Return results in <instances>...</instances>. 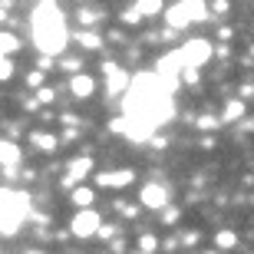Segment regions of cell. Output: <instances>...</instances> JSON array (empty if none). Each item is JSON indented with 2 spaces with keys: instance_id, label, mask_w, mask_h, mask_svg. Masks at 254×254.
<instances>
[{
  "instance_id": "obj_1",
  "label": "cell",
  "mask_w": 254,
  "mask_h": 254,
  "mask_svg": "<svg viewBox=\"0 0 254 254\" xmlns=\"http://www.w3.org/2000/svg\"><path fill=\"white\" fill-rule=\"evenodd\" d=\"M30 37L40 57H63L69 47V30H66V13L57 0H40L30 13Z\"/></svg>"
},
{
  "instance_id": "obj_2",
  "label": "cell",
  "mask_w": 254,
  "mask_h": 254,
  "mask_svg": "<svg viewBox=\"0 0 254 254\" xmlns=\"http://www.w3.org/2000/svg\"><path fill=\"white\" fill-rule=\"evenodd\" d=\"M33 215L30 195L17 189H0V235H17L20 225Z\"/></svg>"
},
{
  "instance_id": "obj_3",
  "label": "cell",
  "mask_w": 254,
  "mask_h": 254,
  "mask_svg": "<svg viewBox=\"0 0 254 254\" xmlns=\"http://www.w3.org/2000/svg\"><path fill=\"white\" fill-rule=\"evenodd\" d=\"M208 3L205 0H182L175 7H165V27L169 30H185L191 23H205L208 20Z\"/></svg>"
},
{
  "instance_id": "obj_4",
  "label": "cell",
  "mask_w": 254,
  "mask_h": 254,
  "mask_svg": "<svg viewBox=\"0 0 254 254\" xmlns=\"http://www.w3.org/2000/svg\"><path fill=\"white\" fill-rule=\"evenodd\" d=\"M99 228H103V218L96 208H79L69 221V235L73 238H96L99 235Z\"/></svg>"
},
{
  "instance_id": "obj_5",
  "label": "cell",
  "mask_w": 254,
  "mask_h": 254,
  "mask_svg": "<svg viewBox=\"0 0 254 254\" xmlns=\"http://www.w3.org/2000/svg\"><path fill=\"white\" fill-rule=\"evenodd\" d=\"M179 53H182V60H185V66H191V69H201V66L211 60V43L208 40H201V37H195V40H185L179 47Z\"/></svg>"
},
{
  "instance_id": "obj_6",
  "label": "cell",
  "mask_w": 254,
  "mask_h": 254,
  "mask_svg": "<svg viewBox=\"0 0 254 254\" xmlns=\"http://www.w3.org/2000/svg\"><path fill=\"white\" fill-rule=\"evenodd\" d=\"M93 172H96L93 155H76V159L69 162V165H66V175H63V182H60V185L73 191L76 185H79V182H86L89 175H93Z\"/></svg>"
},
{
  "instance_id": "obj_7",
  "label": "cell",
  "mask_w": 254,
  "mask_h": 254,
  "mask_svg": "<svg viewBox=\"0 0 254 254\" xmlns=\"http://www.w3.org/2000/svg\"><path fill=\"white\" fill-rule=\"evenodd\" d=\"M106 73V89H109V96H126L129 93V86H132V76L126 73L119 63H113V60H106L103 66H99Z\"/></svg>"
},
{
  "instance_id": "obj_8",
  "label": "cell",
  "mask_w": 254,
  "mask_h": 254,
  "mask_svg": "<svg viewBox=\"0 0 254 254\" xmlns=\"http://www.w3.org/2000/svg\"><path fill=\"white\" fill-rule=\"evenodd\" d=\"M139 201H142V208H152V211H165V208L172 205V195H169V189H165L162 182H149V185H142Z\"/></svg>"
},
{
  "instance_id": "obj_9",
  "label": "cell",
  "mask_w": 254,
  "mask_h": 254,
  "mask_svg": "<svg viewBox=\"0 0 254 254\" xmlns=\"http://www.w3.org/2000/svg\"><path fill=\"white\" fill-rule=\"evenodd\" d=\"M20 162H23V152H20V145L13 139H0V169H3V175L7 179H13L17 175V169H20Z\"/></svg>"
},
{
  "instance_id": "obj_10",
  "label": "cell",
  "mask_w": 254,
  "mask_h": 254,
  "mask_svg": "<svg viewBox=\"0 0 254 254\" xmlns=\"http://www.w3.org/2000/svg\"><path fill=\"white\" fill-rule=\"evenodd\" d=\"M135 182V172L132 169H109V172H99L96 175V185L99 189H126Z\"/></svg>"
},
{
  "instance_id": "obj_11",
  "label": "cell",
  "mask_w": 254,
  "mask_h": 254,
  "mask_svg": "<svg viewBox=\"0 0 254 254\" xmlns=\"http://www.w3.org/2000/svg\"><path fill=\"white\" fill-rule=\"evenodd\" d=\"M27 142H30L37 152H43V155H53V152L63 145V139H60V135H53V132H30Z\"/></svg>"
},
{
  "instance_id": "obj_12",
  "label": "cell",
  "mask_w": 254,
  "mask_h": 254,
  "mask_svg": "<svg viewBox=\"0 0 254 254\" xmlns=\"http://www.w3.org/2000/svg\"><path fill=\"white\" fill-rule=\"evenodd\" d=\"M69 93H73V99H89V96L96 93V79L93 76H86V73H76L73 79H69Z\"/></svg>"
},
{
  "instance_id": "obj_13",
  "label": "cell",
  "mask_w": 254,
  "mask_h": 254,
  "mask_svg": "<svg viewBox=\"0 0 254 254\" xmlns=\"http://www.w3.org/2000/svg\"><path fill=\"white\" fill-rule=\"evenodd\" d=\"M132 7L142 13V20H152V17H159L162 10H165V0H135Z\"/></svg>"
},
{
  "instance_id": "obj_14",
  "label": "cell",
  "mask_w": 254,
  "mask_h": 254,
  "mask_svg": "<svg viewBox=\"0 0 254 254\" xmlns=\"http://www.w3.org/2000/svg\"><path fill=\"white\" fill-rule=\"evenodd\" d=\"M69 201H73L76 208H93L96 191H93V189H86V185H76V189L69 191Z\"/></svg>"
},
{
  "instance_id": "obj_15",
  "label": "cell",
  "mask_w": 254,
  "mask_h": 254,
  "mask_svg": "<svg viewBox=\"0 0 254 254\" xmlns=\"http://www.w3.org/2000/svg\"><path fill=\"white\" fill-rule=\"evenodd\" d=\"M73 40H76V43H79L83 50H103V37H99L96 30H79Z\"/></svg>"
},
{
  "instance_id": "obj_16",
  "label": "cell",
  "mask_w": 254,
  "mask_h": 254,
  "mask_svg": "<svg viewBox=\"0 0 254 254\" xmlns=\"http://www.w3.org/2000/svg\"><path fill=\"white\" fill-rule=\"evenodd\" d=\"M215 248L218 251H231V248H238V235L231 231V228H218L215 231Z\"/></svg>"
},
{
  "instance_id": "obj_17",
  "label": "cell",
  "mask_w": 254,
  "mask_h": 254,
  "mask_svg": "<svg viewBox=\"0 0 254 254\" xmlns=\"http://www.w3.org/2000/svg\"><path fill=\"white\" fill-rule=\"evenodd\" d=\"M20 47H23V43H20L17 33H7V30H0V57H10V53H17Z\"/></svg>"
},
{
  "instance_id": "obj_18",
  "label": "cell",
  "mask_w": 254,
  "mask_h": 254,
  "mask_svg": "<svg viewBox=\"0 0 254 254\" xmlns=\"http://www.w3.org/2000/svg\"><path fill=\"white\" fill-rule=\"evenodd\" d=\"M245 116V99H231V103L225 106V113H221V126L225 123H238Z\"/></svg>"
},
{
  "instance_id": "obj_19",
  "label": "cell",
  "mask_w": 254,
  "mask_h": 254,
  "mask_svg": "<svg viewBox=\"0 0 254 254\" xmlns=\"http://www.w3.org/2000/svg\"><path fill=\"white\" fill-rule=\"evenodd\" d=\"M218 126H221V116H198L195 119V129H201V132H211V129H218Z\"/></svg>"
},
{
  "instance_id": "obj_20",
  "label": "cell",
  "mask_w": 254,
  "mask_h": 254,
  "mask_svg": "<svg viewBox=\"0 0 254 254\" xmlns=\"http://www.w3.org/2000/svg\"><path fill=\"white\" fill-rule=\"evenodd\" d=\"M76 17H79V23H83L86 30H93V23H96L99 17H103V13H99V10H93V7H83L79 13H76Z\"/></svg>"
},
{
  "instance_id": "obj_21",
  "label": "cell",
  "mask_w": 254,
  "mask_h": 254,
  "mask_svg": "<svg viewBox=\"0 0 254 254\" xmlns=\"http://www.w3.org/2000/svg\"><path fill=\"white\" fill-rule=\"evenodd\" d=\"M119 17H123V23H126V27H139V23H142V13H139L135 7H126L123 13H119Z\"/></svg>"
},
{
  "instance_id": "obj_22",
  "label": "cell",
  "mask_w": 254,
  "mask_h": 254,
  "mask_svg": "<svg viewBox=\"0 0 254 254\" xmlns=\"http://www.w3.org/2000/svg\"><path fill=\"white\" fill-rule=\"evenodd\" d=\"M139 251L155 254V251H159V238H155V235H142V238H139Z\"/></svg>"
},
{
  "instance_id": "obj_23",
  "label": "cell",
  "mask_w": 254,
  "mask_h": 254,
  "mask_svg": "<svg viewBox=\"0 0 254 254\" xmlns=\"http://www.w3.org/2000/svg\"><path fill=\"white\" fill-rule=\"evenodd\" d=\"M60 69H63V73H79V69H83V63H79V60L76 57H60Z\"/></svg>"
},
{
  "instance_id": "obj_24",
  "label": "cell",
  "mask_w": 254,
  "mask_h": 254,
  "mask_svg": "<svg viewBox=\"0 0 254 254\" xmlns=\"http://www.w3.org/2000/svg\"><path fill=\"white\" fill-rule=\"evenodd\" d=\"M113 208H116V211H123L126 218L139 215V205H129V201H126V198H119V201H113Z\"/></svg>"
},
{
  "instance_id": "obj_25",
  "label": "cell",
  "mask_w": 254,
  "mask_h": 254,
  "mask_svg": "<svg viewBox=\"0 0 254 254\" xmlns=\"http://www.w3.org/2000/svg\"><path fill=\"white\" fill-rule=\"evenodd\" d=\"M13 69H17V66H13V60H10V57H0V83H3V79H10V76H13Z\"/></svg>"
},
{
  "instance_id": "obj_26",
  "label": "cell",
  "mask_w": 254,
  "mask_h": 254,
  "mask_svg": "<svg viewBox=\"0 0 254 254\" xmlns=\"http://www.w3.org/2000/svg\"><path fill=\"white\" fill-rule=\"evenodd\" d=\"M116 235H119V225H103V228H99V235H96V238H103V241H113Z\"/></svg>"
},
{
  "instance_id": "obj_27",
  "label": "cell",
  "mask_w": 254,
  "mask_h": 254,
  "mask_svg": "<svg viewBox=\"0 0 254 254\" xmlns=\"http://www.w3.org/2000/svg\"><path fill=\"white\" fill-rule=\"evenodd\" d=\"M37 99H40V103H53V99H57V89H50V86H40V89H37Z\"/></svg>"
},
{
  "instance_id": "obj_28",
  "label": "cell",
  "mask_w": 254,
  "mask_h": 254,
  "mask_svg": "<svg viewBox=\"0 0 254 254\" xmlns=\"http://www.w3.org/2000/svg\"><path fill=\"white\" fill-rule=\"evenodd\" d=\"M27 86L40 89V86H43V73H40V69H30V73H27Z\"/></svg>"
},
{
  "instance_id": "obj_29",
  "label": "cell",
  "mask_w": 254,
  "mask_h": 254,
  "mask_svg": "<svg viewBox=\"0 0 254 254\" xmlns=\"http://www.w3.org/2000/svg\"><path fill=\"white\" fill-rule=\"evenodd\" d=\"M208 10H211V13H228V10H231V3H228V0H211V3H208Z\"/></svg>"
},
{
  "instance_id": "obj_30",
  "label": "cell",
  "mask_w": 254,
  "mask_h": 254,
  "mask_svg": "<svg viewBox=\"0 0 254 254\" xmlns=\"http://www.w3.org/2000/svg\"><path fill=\"white\" fill-rule=\"evenodd\" d=\"M162 221H165V225H175V221H179V208H165V211H162Z\"/></svg>"
},
{
  "instance_id": "obj_31",
  "label": "cell",
  "mask_w": 254,
  "mask_h": 254,
  "mask_svg": "<svg viewBox=\"0 0 254 254\" xmlns=\"http://www.w3.org/2000/svg\"><path fill=\"white\" fill-rule=\"evenodd\" d=\"M198 241H201L198 231H185V235H182V245H198Z\"/></svg>"
},
{
  "instance_id": "obj_32",
  "label": "cell",
  "mask_w": 254,
  "mask_h": 254,
  "mask_svg": "<svg viewBox=\"0 0 254 254\" xmlns=\"http://www.w3.org/2000/svg\"><path fill=\"white\" fill-rule=\"evenodd\" d=\"M60 123H63V126H79V119H76L73 113H63V116H60Z\"/></svg>"
},
{
  "instance_id": "obj_33",
  "label": "cell",
  "mask_w": 254,
  "mask_h": 254,
  "mask_svg": "<svg viewBox=\"0 0 254 254\" xmlns=\"http://www.w3.org/2000/svg\"><path fill=\"white\" fill-rule=\"evenodd\" d=\"M30 254H47V251H30Z\"/></svg>"
},
{
  "instance_id": "obj_34",
  "label": "cell",
  "mask_w": 254,
  "mask_h": 254,
  "mask_svg": "<svg viewBox=\"0 0 254 254\" xmlns=\"http://www.w3.org/2000/svg\"><path fill=\"white\" fill-rule=\"evenodd\" d=\"M251 57H254V47H251Z\"/></svg>"
}]
</instances>
